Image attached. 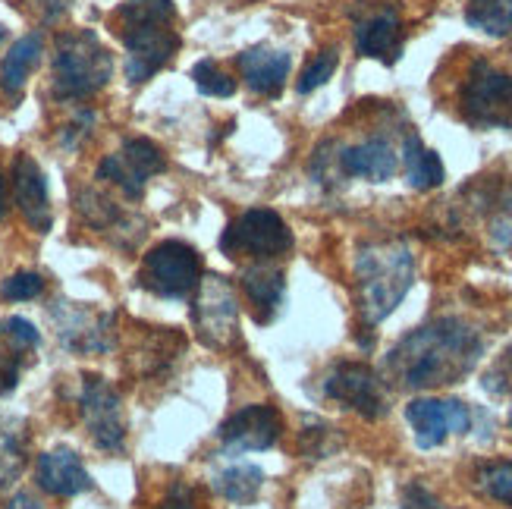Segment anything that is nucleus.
Instances as JSON below:
<instances>
[{
    "label": "nucleus",
    "instance_id": "nucleus-26",
    "mask_svg": "<svg viewBox=\"0 0 512 509\" xmlns=\"http://www.w3.org/2000/svg\"><path fill=\"white\" fill-rule=\"evenodd\" d=\"M192 82L208 98H230L236 92V79H230L224 70H217L214 60H202L192 66Z\"/></svg>",
    "mask_w": 512,
    "mask_h": 509
},
{
    "label": "nucleus",
    "instance_id": "nucleus-8",
    "mask_svg": "<svg viewBox=\"0 0 512 509\" xmlns=\"http://www.w3.org/2000/svg\"><path fill=\"white\" fill-rule=\"evenodd\" d=\"M293 249V233L283 224V217L271 208H252L239 220L224 230L220 236V252L236 258V255H252V258H277Z\"/></svg>",
    "mask_w": 512,
    "mask_h": 509
},
{
    "label": "nucleus",
    "instance_id": "nucleus-9",
    "mask_svg": "<svg viewBox=\"0 0 512 509\" xmlns=\"http://www.w3.org/2000/svg\"><path fill=\"white\" fill-rule=\"evenodd\" d=\"M324 396L346 409L359 412L368 422H377L387 412V393L377 371L362 362H343L324 378Z\"/></svg>",
    "mask_w": 512,
    "mask_h": 509
},
{
    "label": "nucleus",
    "instance_id": "nucleus-27",
    "mask_svg": "<svg viewBox=\"0 0 512 509\" xmlns=\"http://www.w3.org/2000/svg\"><path fill=\"white\" fill-rule=\"evenodd\" d=\"M337 63H340V54H337V48H327V51H321L315 60H311L305 70H302V76H299V82H296V92L299 95H311L315 88H321L333 73H337Z\"/></svg>",
    "mask_w": 512,
    "mask_h": 509
},
{
    "label": "nucleus",
    "instance_id": "nucleus-30",
    "mask_svg": "<svg viewBox=\"0 0 512 509\" xmlns=\"http://www.w3.org/2000/svg\"><path fill=\"white\" fill-rule=\"evenodd\" d=\"M19 384V349L10 343L4 346V334H0V396L10 393Z\"/></svg>",
    "mask_w": 512,
    "mask_h": 509
},
{
    "label": "nucleus",
    "instance_id": "nucleus-15",
    "mask_svg": "<svg viewBox=\"0 0 512 509\" xmlns=\"http://www.w3.org/2000/svg\"><path fill=\"white\" fill-rule=\"evenodd\" d=\"M13 192H16V205H19L22 217L32 224V230L48 233L51 230L48 180H44L41 167L29 158V154H19L13 164Z\"/></svg>",
    "mask_w": 512,
    "mask_h": 509
},
{
    "label": "nucleus",
    "instance_id": "nucleus-13",
    "mask_svg": "<svg viewBox=\"0 0 512 509\" xmlns=\"http://www.w3.org/2000/svg\"><path fill=\"white\" fill-rule=\"evenodd\" d=\"M167 167L161 148L148 139H129L120 154H107L98 167L101 180L117 183L129 198H139L145 192V180Z\"/></svg>",
    "mask_w": 512,
    "mask_h": 509
},
{
    "label": "nucleus",
    "instance_id": "nucleus-11",
    "mask_svg": "<svg viewBox=\"0 0 512 509\" xmlns=\"http://www.w3.org/2000/svg\"><path fill=\"white\" fill-rule=\"evenodd\" d=\"M79 409L95 447L107 453H120L126 444V422H123V406L117 390L101 378H85Z\"/></svg>",
    "mask_w": 512,
    "mask_h": 509
},
{
    "label": "nucleus",
    "instance_id": "nucleus-31",
    "mask_svg": "<svg viewBox=\"0 0 512 509\" xmlns=\"http://www.w3.org/2000/svg\"><path fill=\"white\" fill-rule=\"evenodd\" d=\"M403 509H443L421 484H409L403 494Z\"/></svg>",
    "mask_w": 512,
    "mask_h": 509
},
{
    "label": "nucleus",
    "instance_id": "nucleus-29",
    "mask_svg": "<svg viewBox=\"0 0 512 509\" xmlns=\"http://www.w3.org/2000/svg\"><path fill=\"white\" fill-rule=\"evenodd\" d=\"M0 330H4V337L19 349V352H29L41 343V334L38 327L26 318H7L4 324H0Z\"/></svg>",
    "mask_w": 512,
    "mask_h": 509
},
{
    "label": "nucleus",
    "instance_id": "nucleus-32",
    "mask_svg": "<svg viewBox=\"0 0 512 509\" xmlns=\"http://www.w3.org/2000/svg\"><path fill=\"white\" fill-rule=\"evenodd\" d=\"M161 509H198V506H195L192 491L186 488V484H173V491L167 494V500H164Z\"/></svg>",
    "mask_w": 512,
    "mask_h": 509
},
{
    "label": "nucleus",
    "instance_id": "nucleus-7",
    "mask_svg": "<svg viewBox=\"0 0 512 509\" xmlns=\"http://www.w3.org/2000/svg\"><path fill=\"white\" fill-rule=\"evenodd\" d=\"M192 321L195 334L205 346L224 349L236 340L239 327V302L227 277L220 274H202L195 286V302H192Z\"/></svg>",
    "mask_w": 512,
    "mask_h": 509
},
{
    "label": "nucleus",
    "instance_id": "nucleus-36",
    "mask_svg": "<svg viewBox=\"0 0 512 509\" xmlns=\"http://www.w3.org/2000/svg\"><path fill=\"white\" fill-rule=\"evenodd\" d=\"M4 38H7V29H4V26H0V41H4Z\"/></svg>",
    "mask_w": 512,
    "mask_h": 509
},
{
    "label": "nucleus",
    "instance_id": "nucleus-37",
    "mask_svg": "<svg viewBox=\"0 0 512 509\" xmlns=\"http://www.w3.org/2000/svg\"><path fill=\"white\" fill-rule=\"evenodd\" d=\"M509 428H512V406H509Z\"/></svg>",
    "mask_w": 512,
    "mask_h": 509
},
{
    "label": "nucleus",
    "instance_id": "nucleus-19",
    "mask_svg": "<svg viewBox=\"0 0 512 509\" xmlns=\"http://www.w3.org/2000/svg\"><path fill=\"white\" fill-rule=\"evenodd\" d=\"M242 290H246L252 308L258 321H271L277 315V308L283 302V290H286V280H283V271L274 268V264H252V268L242 271Z\"/></svg>",
    "mask_w": 512,
    "mask_h": 509
},
{
    "label": "nucleus",
    "instance_id": "nucleus-16",
    "mask_svg": "<svg viewBox=\"0 0 512 509\" xmlns=\"http://www.w3.org/2000/svg\"><path fill=\"white\" fill-rule=\"evenodd\" d=\"M35 478H38V488L54 497H76L92 488V475L85 472L82 459L70 447H57L51 453L38 456Z\"/></svg>",
    "mask_w": 512,
    "mask_h": 509
},
{
    "label": "nucleus",
    "instance_id": "nucleus-34",
    "mask_svg": "<svg viewBox=\"0 0 512 509\" xmlns=\"http://www.w3.org/2000/svg\"><path fill=\"white\" fill-rule=\"evenodd\" d=\"M132 4H142V7H151V10H161L167 16L176 19V7H173V0H132Z\"/></svg>",
    "mask_w": 512,
    "mask_h": 509
},
{
    "label": "nucleus",
    "instance_id": "nucleus-28",
    "mask_svg": "<svg viewBox=\"0 0 512 509\" xmlns=\"http://www.w3.org/2000/svg\"><path fill=\"white\" fill-rule=\"evenodd\" d=\"M0 293H4L7 302H29V299H38L44 293V280H41V274L19 271V274L4 280V290Z\"/></svg>",
    "mask_w": 512,
    "mask_h": 509
},
{
    "label": "nucleus",
    "instance_id": "nucleus-10",
    "mask_svg": "<svg viewBox=\"0 0 512 509\" xmlns=\"http://www.w3.org/2000/svg\"><path fill=\"white\" fill-rule=\"evenodd\" d=\"M406 418L412 425L418 450H437L447 444L453 434L472 431V409L459 400H434V396H418L406 406Z\"/></svg>",
    "mask_w": 512,
    "mask_h": 509
},
{
    "label": "nucleus",
    "instance_id": "nucleus-6",
    "mask_svg": "<svg viewBox=\"0 0 512 509\" xmlns=\"http://www.w3.org/2000/svg\"><path fill=\"white\" fill-rule=\"evenodd\" d=\"M202 274V255L189 242L167 239L145 255L139 283L161 299H183L195 290Z\"/></svg>",
    "mask_w": 512,
    "mask_h": 509
},
{
    "label": "nucleus",
    "instance_id": "nucleus-33",
    "mask_svg": "<svg viewBox=\"0 0 512 509\" xmlns=\"http://www.w3.org/2000/svg\"><path fill=\"white\" fill-rule=\"evenodd\" d=\"M7 509H44V506L32 494H13L10 503H7Z\"/></svg>",
    "mask_w": 512,
    "mask_h": 509
},
{
    "label": "nucleus",
    "instance_id": "nucleus-25",
    "mask_svg": "<svg viewBox=\"0 0 512 509\" xmlns=\"http://www.w3.org/2000/svg\"><path fill=\"white\" fill-rule=\"evenodd\" d=\"M478 491L512 509V462H484L478 469Z\"/></svg>",
    "mask_w": 512,
    "mask_h": 509
},
{
    "label": "nucleus",
    "instance_id": "nucleus-1",
    "mask_svg": "<svg viewBox=\"0 0 512 509\" xmlns=\"http://www.w3.org/2000/svg\"><path fill=\"white\" fill-rule=\"evenodd\" d=\"M484 356V340L478 330L462 318H434L415 327L390 352L387 374L406 390H431L459 384L478 368Z\"/></svg>",
    "mask_w": 512,
    "mask_h": 509
},
{
    "label": "nucleus",
    "instance_id": "nucleus-35",
    "mask_svg": "<svg viewBox=\"0 0 512 509\" xmlns=\"http://www.w3.org/2000/svg\"><path fill=\"white\" fill-rule=\"evenodd\" d=\"M0 208H4V176H0Z\"/></svg>",
    "mask_w": 512,
    "mask_h": 509
},
{
    "label": "nucleus",
    "instance_id": "nucleus-4",
    "mask_svg": "<svg viewBox=\"0 0 512 509\" xmlns=\"http://www.w3.org/2000/svg\"><path fill=\"white\" fill-rule=\"evenodd\" d=\"M114 73V57L95 32H73L57 41L54 54V92L57 98H88L101 92Z\"/></svg>",
    "mask_w": 512,
    "mask_h": 509
},
{
    "label": "nucleus",
    "instance_id": "nucleus-21",
    "mask_svg": "<svg viewBox=\"0 0 512 509\" xmlns=\"http://www.w3.org/2000/svg\"><path fill=\"white\" fill-rule=\"evenodd\" d=\"M38 57H41V35H22L10 48V54L4 57V66H0V88H4L10 98L22 95Z\"/></svg>",
    "mask_w": 512,
    "mask_h": 509
},
{
    "label": "nucleus",
    "instance_id": "nucleus-17",
    "mask_svg": "<svg viewBox=\"0 0 512 509\" xmlns=\"http://www.w3.org/2000/svg\"><path fill=\"white\" fill-rule=\"evenodd\" d=\"M289 66H293V57L274 48H249L239 54L242 79H246V85L255 95L264 98H277L283 92V85L289 79Z\"/></svg>",
    "mask_w": 512,
    "mask_h": 509
},
{
    "label": "nucleus",
    "instance_id": "nucleus-3",
    "mask_svg": "<svg viewBox=\"0 0 512 509\" xmlns=\"http://www.w3.org/2000/svg\"><path fill=\"white\" fill-rule=\"evenodd\" d=\"M117 16H120L123 44L129 51L126 79L132 85H142L176 57V51H180V35L170 29L173 16L142 7V4H132V0L120 7Z\"/></svg>",
    "mask_w": 512,
    "mask_h": 509
},
{
    "label": "nucleus",
    "instance_id": "nucleus-22",
    "mask_svg": "<svg viewBox=\"0 0 512 509\" xmlns=\"http://www.w3.org/2000/svg\"><path fill=\"white\" fill-rule=\"evenodd\" d=\"M264 488V472L252 462H233L214 475V491L230 503H255Z\"/></svg>",
    "mask_w": 512,
    "mask_h": 509
},
{
    "label": "nucleus",
    "instance_id": "nucleus-5",
    "mask_svg": "<svg viewBox=\"0 0 512 509\" xmlns=\"http://www.w3.org/2000/svg\"><path fill=\"white\" fill-rule=\"evenodd\" d=\"M459 104L462 117L478 129H512V73L478 60L462 82Z\"/></svg>",
    "mask_w": 512,
    "mask_h": 509
},
{
    "label": "nucleus",
    "instance_id": "nucleus-14",
    "mask_svg": "<svg viewBox=\"0 0 512 509\" xmlns=\"http://www.w3.org/2000/svg\"><path fill=\"white\" fill-rule=\"evenodd\" d=\"M355 51L387 66L399 60L403 54V19H399L396 7H381L355 22Z\"/></svg>",
    "mask_w": 512,
    "mask_h": 509
},
{
    "label": "nucleus",
    "instance_id": "nucleus-2",
    "mask_svg": "<svg viewBox=\"0 0 512 509\" xmlns=\"http://www.w3.org/2000/svg\"><path fill=\"white\" fill-rule=\"evenodd\" d=\"M359 305L368 324H381L396 312L415 283V258L403 242H374L355 255Z\"/></svg>",
    "mask_w": 512,
    "mask_h": 509
},
{
    "label": "nucleus",
    "instance_id": "nucleus-18",
    "mask_svg": "<svg viewBox=\"0 0 512 509\" xmlns=\"http://www.w3.org/2000/svg\"><path fill=\"white\" fill-rule=\"evenodd\" d=\"M340 170L346 176H359V180L387 183L399 170V154L387 139H368L340 151Z\"/></svg>",
    "mask_w": 512,
    "mask_h": 509
},
{
    "label": "nucleus",
    "instance_id": "nucleus-23",
    "mask_svg": "<svg viewBox=\"0 0 512 509\" xmlns=\"http://www.w3.org/2000/svg\"><path fill=\"white\" fill-rule=\"evenodd\" d=\"M26 469V431L22 422L0 415V488L13 484Z\"/></svg>",
    "mask_w": 512,
    "mask_h": 509
},
{
    "label": "nucleus",
    "instance_id": "nucleus-24",
    "mask_svg": "<svg viewBox=\"0 0 512 509\" xmlns=\"http://www.w3.org/2000/svg\"><path fill=\"white\" fill-rule=\"evenodd\" d=\"M465 22L484 35L503 38L512 32V0H469Z\"/></svg>",
    "mask_w": 512,
    "mask_h": 509
},
{
    "label": "nucleus",
    "instance_id": "nucleus-20",
    "mask_svg": "<svg viewBox=\"0 0 512 509\" xmlns=\"http://www.w3.org/2000/svg\"><path fill=\"white\" fill-rule=\"evenodd\" d=\"M403 167H406V180L412 189L418 192H428L437 189L447 180V167H443L440 154L434 148H428L418 136H406L403 145Z\"/></svg>",
    "mask_w": 512,
    "mask_h": 509
},
{
    "label": "nucleus",
    "instance_id": "nucleus-12",
    "mask_svg": "<svg viewBox=\"0 0 512 509\" xmlns=\"http://www.w3.org/2000/svg\"><path fill=\"white\" fill-rule=\"evenodd\" d=\"M280 431H283L280 412L267 403H252L233 412L227 422L217 428V437L227 453H261L277 444Z\"/></svg>",
    "mask_w": 512,
    "mask_h": 509
}]
</instances>
